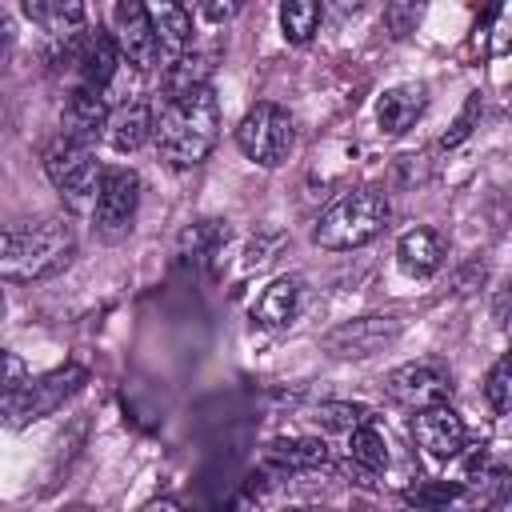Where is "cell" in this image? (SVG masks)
<instances>
[{
  "label": "cell",
  "instance_id": "cell-18",
  "mask_svg": "<svg viewBox=\"0 0 512 512\" xmlns=\"http://www.w3.org/2000/svg\"><path fill=\"white\" fill-rule=\"evenodd\" d=\"M24 16L32 24H40L44 32H52L56 40H68L72 32L84 28V4H60V0H32L24 4Z\"/></svg>",
  "mask_w": 512,
  "mask_h": 512
},
{
  "label": "cell",
  "instance_id": "cell-14",
  "mask_svg": "<svg viewBox=\"0 0 512 512\" xmlns=\"http://www.w3.org/2000/svg\"><path fill=\"white\" fill-rule=\"evenodd\" d=\"M424 108H428V92H424V84H392V88H384V96L376 100V120H380V128L384 132H408L420 116H424Z\"/></svg>",
  "mask_w": 512,
  "mask_h": 512
},
{
  "label": "cell",
  "instance_id": "cell-11",
  "mask_svg": "<svg viewBox=\"0 0 512 512\" xmlns=\"http://www.w3.org/2000/svg\"><path fill=\"white\" fill-rule=\"evenodd\" d=\"M396 332H400V320L396 316H360V320H348V324L332 328L324 344H328L332 356H372Z\"/></svg>",
  "mask_w": 512,
  "mask_h": 512
},
{
  "label": "cell",
  "instance_id": "cell-27",
  "mask_svg": "<svg viewBox=\"0 0 512 512\" xmlns=\"http://www.w3.org/2000/svg\"><path fill=\"white\" fill-rule=\"evenodd\" d=\"M476 108H480V96H472V100H468V108L460 112V120L452 124V132H448V136L440 140L444 148H452V144H460V140H464V136L472 132V120H476Z\"/></svg>",
  "mask_w": 512,
  "mask_h": 512
},
{
  "label": "cell",
  "instance_id": "cell-24",
  "mask_svg": "<svg viewBox=\"0 0 512 512\" xmlns=\"http://www.w3.org/2000/svg\"><path fill=\"white\" fill-rule=\"evenodd\" d=\"M460 492H464L460 484H448V480H424V484L408 488L404 496H408L416 508H444V504H452Z\"/></svg>",
  "mask_w": 512,
  "mask_h": 512
},
{
  "label": "cell",
  "instance_id": "cell-32",
  "mask_svg": "<svg viewBox=\"0 0 512 512\" xmlns=\"http://www.w3.org/2000/svg\"><path fill=\"white\" fill-rule=\"evenodd\" d=\"M68 512H92V508H80V504H76V508H68Z\"/></svg>",
  "mask_w": 512,
  "mask_h": 512
},
{
  "label": "cell",
  "instance_id": "cell-3",
  "mask_svg": "<svg viewBox=\"0 0 512 512\" xmlns=\"http://www.w3.org/2000/svg\"><path fill=\"white\" fill-rule=\"evenodd\" d=\"M384 224H388V196L380 188H352L320 212L312 240L328 252H348L380 236Z\"/></svg>",
  "mask_w": 512,
  "mask_h": 512
},
{
  "label": "cell",
  "instance_id": "cell-10",
  "mask_svg": "<svg viewBox=\"0 0 512 512\" xmlns=\"http://www.w3.org/2000/svg\"><path fill=\"white\" fill-rule=\"evenodd\" d=\"M412 436H416V444H420L428 456L452 460V456H460V448H464V440H468V428H464V420H460L448 404H428V408L416 412Z\"/></svg>",
  "mask_w": 512,
  "mask_h": 512
},
{
  "label": "cell",
  "instance_id": "cell-20",
  "mask_svg": "<svg viewBox=\"0 0 512 512\" xmlns=\"http://www.w3.org/2000/svg\"><path fill=\"white\" fill-rule=\"evenodd\" d=\"M320 20H324V8L316 0H288V4H280V28H284L288 44H308L316 36Z\"/></svg>",
  "mask_w": 512,
  "mask_h": 512
},
{
  "label": "cell",
  "instance_id": "cell-28",
  "mask_svg": "<svg viewBox=\"0 0 512 512\" xmlns=\"http://www.w3.org/2000/svg\"><path fill=\"white\" fill-rule=\"evenodd\" d=\"M204 12H208V16H212V20H224V16H232V12H236V8H232V4H208V8H204Z\"/></svg>",
  "mask_w": 512,
  "mask_h": 512
},
{
  "label": "cell",
  "instance_id": "cell-33",
  "mask_svg": "<svg viewBox=\"0 0 512 512\" xmlns=\"http://www.w3.org/2000/svg\"><path fill=\"white\" fill-rule=\"evenodd\" d=\"M296 512H308V508H296Z\"/></svg>",
  "mask_w": 512,
  "mask_h": 512
},
{
  "label": "cell",
  "instance_id": "cell-8",
  "mask_svg": "<svg viewBox=\"0 0 512 512\" xmlns=\"http://www.w3.org/2000/svg\"><path fill=\"white\" fill-rule=\"evenodd\" d=\"M44 172L48 180L68 196V200H88L96 196V184H100V164L92 160V148L76 144V140H56L48 152H44Z\"/></svg>",
  "mask_w": 512,
  "mask_h": 512
},
{
  "label": "cell",
  "instance_id": "cell-22",
  "mask_svg": "<svg viewBox=\"0 0 512 512\" xmlns=\"http://www.w3.org/2000/svg\"><path fill=\"white\" fill-rule=\"evenodd\" d=\"M368 420H372V412L364 404H348V400H328L316 408V424H324L328 432H352Z\"/></svg>",
  "mask_w": 512,
  "mask_h": 512
},
{
  "label": "cell",
  "instance_id": "cell-29",
  "mask_svg": "<svg viewBox=\"0 0 512 512\" xmlns=\"http://www.w3.org/2000/svg\"><path fill=\"white\" fill-rule=\"evenodd\" d=\"M140 512H184V508L172 504V500H156V504H148V508H140Z\"/></svg>",
  "mask_w": 512,
  "mask_h": 512
},
{
  "label": "cell",
  "instance_id": "cell-9",
  "mask_svg": "<svg viewBox=\"0 0 512 512\" xmlns=\"http://www.w3.org/2000/svg\"><path fill=\"white\" fill-rule=\"evenodd\" d=\"M112 44H116L120 60H128L132 68H140V72L156 68V36H152V20H148L144 4H136V0L116 4V12H112Z\"/></svg>",
  "mask_w": 512,
  "mask_h": 512
},
{
  "label": "cell",
  "instance_id": "cell-12",
  "mask_svg": "<svg viewBox=\"0 0 512 512\" xmlns=\"http://www.w3.org/2000/svg\"><path fill=\"white\" fill-rule=\"evenodd\" d=\"M148 20H152V36H156V64L172 68L176 60H184L188 48H192V16H188V8L156 4V8H148Z\"/></svg>",
  "mask_w": 512,
  "mask_h": 512
},
{
  "label": "cell",
  "instance_id": "cell-5",
  "mask_svg": "<svg viewBox=\"0 0 512 512\" xmlns=\"http://www.w3.org/2000/svg\"><path fill=\"white\" fill-rule=\"evenodd\" d=\"M236 144L248 160H256L260 168H276L284 164V156L292 152V116L280 104H252L236 128Z\"/></svg>",
  "mask_w": 512,
  "mask_h": 512
},
{
  "label": "cell",
  "instance_id": "cell-13",
  "mask_svg": "<svg viewBox=\"0 0 512 512\" xmlns=\"http://www.w3.org/2000/svg\"><path fill=\"white\" fill-rule=\"evenodd\" d=\"M60 124H64V140H76V144H92L100 132H104V124H108V100H104V92H92V88H72V96H68V104H64V116H60Z\"/></svg>",
  "mask_w": 512,
  "mask_h": 512
},
{
  "label": "cell",
  "instance_id": "cell-31",
  "mask_svg": "<svg viewBox=\"0 0 512 512\" xmlns=\"http://www.w3.org/2000/svg\"><path fill=\"white\" fill-rule=\"evenodd\" d=\"M0 320H4V292H0Z\"/></svg>",
  "mask_w": 512,
  "mask_h": 512
},
{
  "label": "cell",
  "instance_id": "cell-7",
  "mask_svg": "<svg viewBox=\"0 0 512 512\" xmlns=\"http://www.w3.org/2000/svg\"><path fill=\"white\" fill-rule=\"evenodd\" d=\"M384 392L404 404V408H428V404H444L452 392V376L440 360H416V364H400L384 376Z\"/></svg>",
  "mask_w": 512,
  "mask_h": 512
},
{
  "label": "cell",
  "instance_id": "cell-19",
  "mask_svg": "<svg viewBox=\"0 0 512 512\" xmlns=\"http://www.w3.org/2000/svg\"><path fill=\"white\" fill-rule=\"evenodd\" d=\"M268 460H276L284 468H316L328 460V448L316 436H280L268 444Z\"/></svg>",
  "mask_w": 512,
  "mask_h": 512
},
{
  "label": "cell",
  "instance_id": "cell-15",
  "mask_svg": "<svg viewBox=\"0 0 512 512\" xmlns=\"http://www.w3.org/2000/svg\"><path fill=\"white\" fill-rule=\"evenodd\" d=\"M104 140L116 148V152H136L140 144L152 140V108L144 100H132V104H120L108 112V124H104Z\"/></svg>",
  "mask_w": 512,
  "mask_h": 512
},
{
  "label": "cell",
  "instance_id": "cell-30",
  "mask_svg": "<svg viewBox=\"0 0 512 512\" xmlns=\"http://www.w3.org/2000/svg\"><path fill=\"white\" fill-rule=\"evenodd\" d=\"M488 512H508V496H496V500L488 504Z\"/></svg>",
  "mask_w": 512,
  "mask_h": 512
},
{
  "label": "cell",
  "instance_id": "cell-26",
  "mask_svg": "<svg viewBox=\"0 0 512 512\" xmlns=\"http://www.w3.org/2000/svg\"><path fill=\"white\" fill-rule=\"evenodd\" d=\"M24 380H28V364H24L16 352L0 348V396L12 392V388H20Z\"/></svg>",
  "mask_w": 512,
  "mask_h": 512
},
{
  "label": "cell",
  "instance_id": "cell-2",
  "mask_svg": "<svg viewBox=\"0 0 512 512\" xmlns=\"http://www.w3.org/2000/svg\"><path fill=\"white\" fill-rule=\"evenodd\" d=\"M76 252V228L68 216H40L0 228V280L36 284L56 276Z\"/></svg>",
  "mask_w": 512,
  "mask_h": 512
},
{
  "label": "cell",
  "instance_id": "cell-1",
  "mask_svg": "<svg viewBox=\"0 0 512 512\" xmlns=\"http://www.w3.org/2000/svg\"><path fill=\"white\" fill-rule=\"evenodd\" d=\"M152 140L160 156L176 168H192L208 160L220 140V100L212 84L164 96L160 112H152Z\"/></svg>",
  "mask_w": 512,
  "mask_h": 512
},
{
  "label": "cell",
  "instance_id": "cell-16",
  "mask_svg": "<svg viewBox=\"0 0 512 512\" xmlns=\"http://www.w3.org/2000/svg\"><path fill=\"white\" fill-rule=\"evenodd\" d=\"M444 260V236L436 228H412L396 244V264L408 276H432Z\"/></svg>",
  "mask_w": 512,
  "mask_h": 512
},
{
  "label": "cell",
  "instance_id": "cell-17",
  "mask_svg": "<svg viewBox=\"0 0 512 512\" xmlns=\"http://www.w3.org/2000/svg\"><path fill=\"white\" fill-rule=\"evenodd\" d=\"M296 304H300V280H296V276H280V280H272V284L260 292V300L252 304V320H256L260 328H284V324L296 316Z\"/></svg>",
  "mask_w": 512,
  "mask_h": 512
},
{
  "label": "cell",
  "instance_id": "cell-25",
  "mask_svg": "<svg viewBox=\"0 0 512 512\" xmlns=\"http://www.w3.org/2000/svg\"><path fill=\"white\" fill-rule=\"evenodd\" d=\"M224 236V228H220V220H200V224H192L184 236H180V248L188 252V256H204L216 240Z\"/></svg>",
  "mask_w": 512,
  "mask_h": 512
},
{
  "label": "cell",
  "instance_id": "cell-6",
  "mask_svg": "<svg viewBox=\"0 0 512 512\" xmlns=\"http://www.w3.org/2000/svg\"><path fill=\"white\" fill-rule=\"evenodd\" d=\"M140 204V176L132 168H104L96 184V204H92V224L104 240L128 236Z\"/></svg>",
  "mask_w": 512,
  "mask_h": 512
},
{
  "label": "cell",
  "instance_id": "cell-4",
  "mask_svg": "<svg viewBox=\"0 0 512 512\" xmlns=\"http://www.w3.org/2000/svg\"><path fill=\"white\" fill-rule=\"evenodd\" d=\"M88 380V372L80 364H64L56 372H44L36 380H24L20 388L0 396V424L8 428H28L44 416H52L72 392H80V384Z\"/></svg>",
  "mask_w": 512,
  "mask_h": 512
},
{
  "label": "cell",
  "instance_id": "cell-23",
  "mask_svg": "<svg viewBox=\"0 0 512 512\" xmlns=\"http://www.w3.org/2000/svg\"><path fill=\"white\" fill-rule=\"evenodd\" d=\"M484 396H488V404H492L496 416H504V412L512 408V360H508V356H500V360L488 368V376H484Z\"/></svg>",
  "mask_w": 512,
  "mask_h": 512
},
{
  "label": "cell",
  "instance_id": "cell-21",
  "mask_svg": "<svg viewBox=\"0 0 512 512\" xmlns=\"http://www.w3.org/2000/svg\"><path fill=\"white\" fill-rule=\"evenodd\" d=\"M348 456H352L356 468H364V472H380V468L388 464L384 432H380L372 420L360 424V428H352V432H348Z\"/></svg>",
  "mask_w": 512,
  "mask_h": 512
}]
</instances>
